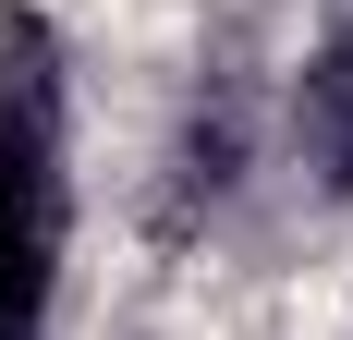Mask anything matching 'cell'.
I'll return each mask as SVG.
<instances>
[{
    "label": "cell",
    "mask_w": 353,
    "mask_h": 340,
    "mask_svg": "<svg viewBox=\"0 0 353 340\" xmlns=\"http://www.w3.org/2000/svg\"><path fill=\"white\" fill-rule=\"evenodd\" d=\"M292 134H305V170H317L329 195H353V25L305 49V73H292Z\"/></svg>",
    "instance_id": "7a4b0ae2"
},
{
    "label": "cell",
    "mask_w": 353,
    "mask_h": 340,
    "mask_svg": "<svg viewBox=\"0 0 353 340\" xmlns=\"http://www.w3.org/2000/svg\"><path fill=\"white\" fill-rule=\"evenodd\" d=\"M73 243V134H61V49L37 25L0 36V340H49Z\"/></svg>",
    "instance_id": "6da1fadb"
}]
</instances>
